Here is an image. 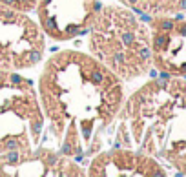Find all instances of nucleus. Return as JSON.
I'll return each mask as SVG.
<instances>
[{
  "mask_svg": "<svg viewBox=\"0 0 186 177\" xmlns=\"http://www.w3.org/2000/svg\"><path fill=\"white\" fill-rule=\"evenodd\" d=\"M46 119L31 80L0 69V175L40 146Z\"/></svg>",
  "mask_w": 186,
  "mask_h": 177,
  "instance_id": "nucleus-3",
  "label": "nucleus"
},
{
  "mask_svg": "<svg viewBox=\"0 0 186 177\" xmlns=\"http://www.w3.org/2000/svg\"><path fill=\"white\" fill-rule=\"evenodd\" d=\"M164 170L151 155L131 150H109L98 152L88 164L86 175L108 177V175H162Z\"/></svg>",
  "mask_w": 186,
  "mask_h": 177,
  "instance_id": "nucleus-7",
  "label": "nucleus"
},
{
  "mask_svg": "<svg viewBox=\"0 0 186 177\" xmlns=\"http://www.w3.org/2000/svg\"><path fill=\"white\" fill-rule=\"evenodd\" d=\"M4 175H66V177H79L86 175V170L80 168L79 163L68 155L60 153L59 150L37 148L20 163L9 166Z\"/></svg>",
  "mask_w": 186,
  "mask_h": 177,
  "instance_id": "nucleus-8",
  "label": "nucleus"
},
{
  "mask_svg": "<svg viewBox=\"0 0 186 177\" xmlns=\"http://www.w3.org/2000/svg\"><path fill=\"white\" fill-rule=\"evenodd\" d=\"M0 2L7 4L9 7L13 9H18V11H33V9H37V4L38 0H0Z\"/></svg>",
  "mask_w": 186,
  "mask_h": 177,
  "instance_id": "nucleus-9",
  "label": "nucleus"
},
{
  "mask_svg": "<svg viewBox=\"0 0 186 177\" xmlns=\"http://www.w3.org/2000/svg\"><path fill=\"white\" fill-rule=\"evenodd\" d=\"M101 7V0H38V26L57 42L73 40L90 29Z\"/></svg>",
  "mask_w": 186,
  "mask_h": 177,
  "instance_id": "nucleus-5",
  "label": "nucleus"
},
{
  "mask_svg": "<svg viewBox=\"0 0 186 177\" xmlns=\"http://www.w3.org/2000/svg\"><path fill=\"white\" fill-rule=\"evenodd\" d=\"M90 53L120 80L142 77L151 64L150 29L128 7H101L88 29Z\"/></svg>",
  "mask_w": 186,
  "mask_h": 177,
  "instance_id": "nucleus-2",
  "label": "nucleus"
},
{
  "mask_svg": "<svg viewBox=\"0 0 186 177\" xmlns=\"http://www.w3.org/2000/svg\"><path fill=\"white\" fill-rule=\"evenodd\" d=\"M151 62L166 73H186V24L159 17L150 26Z\"/></svg>",
  "mask_w": 186,
  "mask_h": 177,
  "instance_id": "nucleus-6",
  "label": "nucleus"
},
{
  "mask_svg": "<svg viewBox=\"0 0 186 177\" xmlns=\"http://www.w3.org/2000/svg\"><path fill=\"white\" fill-rule=\"evenodd\" d=\"M37 93L57 150L71 159L101 152L124 104L122 80L79 49H60L44 62Z\"/></svg>",
  "mask_w": 186,
  "mask_h": 177,
  "instance_id": "nucleus-1",
  "label": "nucleus"
},
{
  "mask_svg": "<svg viewBox=\"0 0 186 177\" xmlns=\"http://www.w3.org/2000/svg\"><path fill=\"white\" fill-rule=\"evenodd\" d=\"M46 40L37 22L0 2V69L35 68L44 57Z\"/></svg>",
  "mask_w": 186,
  "mask_h": 177,
  "instance_id": "nucleus-4",
  "label": "nucleus"
}]
</instances>
